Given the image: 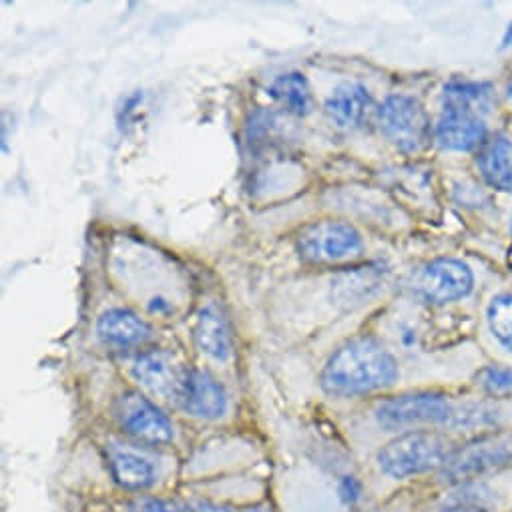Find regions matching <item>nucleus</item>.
<instances>
[{"mask_svg": "<svg viewBox=\"0 0 512 512\" xmlns=\"http://www.w3.org/2000/svg\"><path fill=\"white\" fill-rule=\"evenodd\" d=\"M97 334L107 346L131 348L153 336L151 326L129 310H109L99 318Z\"/></svg>", "mask_w": 512, "mask_h": 512, "instance_id": "4468645a", "label": "nucleus"}, {"mask_svg": "<svg viewBox=\"0 0 512 512\" xmlns=\"http://www.w3.org/2000/svg\"><path fill=\"white\" fill-rule=\"evenodd\" d=\"M456 412L458 406L448 396L436 392H414L384 400L376 408V420L380 426L390 430L424 424L452 426Z\"/></svg>", "mask_w": 512, "mask_h": 512, "instance_id": "39448f33", "label": "nucleus"}, {"mask_svg": "<svg viewBox=\"0 0 512 512\" xmlns=\"http://www.w3.org/2000/svg\"><path fill=\"white\" fill-rule=\"evenodd\" d=\"M512 464V432L488 434L468 442L462 448H454L450 458L440 468V476L446 482H464L482 476L492 470H500Z\"/></svg>", "mask_w": 512, "mask_h": 512, "instance_id": "423d86ee", "label": "nucleus"}, {"mask_svg": "<svg viewBox=\"0 0 512 512\" xmlns=\"http://www.w3.org/2000/svg\"><path fill=\"white\" fill-rule=\"evenodd\" d=\"M109 464L115 480L129 490H143L155 482V466L143 454L129 448H113Z\"/></svg>", "mask_w": 512, "mask_h": 512, "instance_id": "a211bd4d", "label": "nucleus"}, {"mask_svg": "<svg viewBox=\"0 0 512 512\" xmlns=\"http://www.w3.org/2000/svg\"><path fill=\"white\" fill-rule=\"evenodd\" d=\"M494 99V91L488 83L452 79L442 89V109L444 113H466L482 117L488 113Z\"/></svg>", "mask_w": 512, "mask_h": 512, "instance_id": "dca6fc26", "label": "nucleus"}, {"mask_svg": "<svg viewBox=\"0 0 512 512\" xmlns=\"http://www.w3.org/2000/svg\"><path fill=\"white\" fill-rule=\"evenodd\" d=\"M378 125L388 143L402 153H418L430 141V117L410 95H392L378 109Z\"/></svg>", "mask_w": 512, "mask_h": 512, "instance_id": "20e7f679", "label": "nucleus"}, {"mask_svg": "<svg viewBox=\"0 0 512 512\" xmlns=\"http://www.w3.org/2000/svg\"><path fill=\"white\" fill-rule=\"evenodd\" d=\"M478 386L494 398L500 396H510L512 394V368H502V366H488L484 368L478 378Z\"/></svg>", "mask_w": 512, "mask_h": 512, "instance_id": "4be33fe9", "label": "nucleus"}, {"mask_svg": "<svg viewBox=\"0 0 512 512\" xmlns=\"http://www.w3.org/2000/svg\"><path fill=\"white\" fill-rule=\"evenodd\" d=\"M434 139L448 151H472L486 143V125L476 115L444 113L434 127Z\"/></svg>", "mask_w": 512, "mask_h": 512, "instance_id": "f8f14e48", "label": "nucleus"}, {"mask_svg": "<svg viewBox=\"0 0 512 512\" xmlns=\"http://www.w3.org/2000/svg\"><path fill=\"white\" fill-rule=\"evenodd\" d=\"M510 229H512V221H510Z\"/></svg>", "mask_w": 512, "mask_h": 512, "instance_id": "bb28decb", "label": "nucleus"}, {"mask_svg": "<svg viewBox=\"0 0 512 512\" xmlns=\"http://www.w3.org/2000/svg\"><path fill=\"white\" fill-rule=\"evenodd\" d=\"M117 420L127 434L147 444H167L173 440L171 420L147 398L127 392L117 400Z\"/></svg>", "mask_w": 512, "mask_h": 512, "instance_id": "1a4fd4ad", "label": "nucleus"}, {"mask_svg": "<svg viewBox=\"0 0 512 512\" xmlns=\"http://www.w3.org/2000/svg\"><path fill=\"white\" fill-rule=\"evenodd\" d=\"M193 338L197 348L219 362H225L233 354V332L229 320L217 304H207L199 310Z\"/></svg>", "mask_w": 512, "mask_h": 512, "instance_id": "9d476101", "label": "nucleus"}, {"mask_svg": "<svg viewBox=\"0 0 512 512\" xmlns=\"http://www.w3.org/2000/svg\"><path fill=\"white\" fill-rule=\"evenodd\" d=\"M173 402L179 410L201 420L221 418L227 410V396L221 384L201 370H181Z\"/></svg>", "mask_w": 512, "mask_h": 512, "instance_id": "6e6552de", "label": "nucleus"}, {"mask_svg": "<svg viewBox=\"0 0 512 512\" xmlns=\"http://www.w3.org/2000/svg\"><path fill=\"white\" fill-rule=\"evenodd\" d=\"M470 268L454 258H438L426 264L414 278V292L428 304H450L472 292Z\"/></svg>", "mask_w": 512, "mask_h": 512, "instance_id": "0eeeda50", "label": "nucleus"}, {"mask_svg": "<svg viewBox=\"0 0 512 512\" xmlns=\"http://www.w3.org/2000/svg\"><path fill=\"white\" fill-rule=\"evenodd\" d=\"M270 93L292 115L304 117V115L312 113V109H314L312 89L302 73H286V75L278 77L272 83Z\"/></svg>", "mask_w": 512, "mask_h": 512, "instance_id": "6ab92c4d", "label": "nucleus"}, {"mask_svg": "<svg viewBox=\"0 0 512 512\" xmlns=\"http://www.w3.org/2000/svg\"><path fill=\"white\" fill-rule=\"evenodd\" d=\"M486 320L498 344L512 354V296L500 294L492 298L486 310Z\"/></svg>", "mask_w": 512, "mask_h": 512, "instance_id": "aec40b11", "label": "nucleus"}, {"mask_svg": "<svg viewBox=\"0 0 512 512\" xmlns=\"http://www.w3.org/2000/svg\"><path fill=\"white\" fill-rule=\"evenodd\" d=\"M476 165L490 187L512 191V141L508 137L496 135L488 139L480 147Z\"/></svg>", "mask_w": 512, "mask_h": 512, "instance_id": "f3484780", "label": "nucleus"}, {"mask_svg": "<svg viewBox=\"0 0 512 512\" xmlns=\"http://www.w3.org/2000/svg\"><path fill=\"white\" fill-rule=\"evenodd\" d=\"M490 492L484 486H466L452 494L438 512H490Z\"/></svg>", "mask_w": 512, "mask_h": 512, "instance_id": "412c9836", "label": "nucleus"}, {"mask_svg": "<svg viewBox=\"0 0 512 512\" xmlns=\"http://www.w3.org/2000/svg\"><path fill=\"white\" fill-rule=\"evenodd\" d=\"M243 512H272L268 506H249Z\"/></svg>", "mask_w": 512, "mask_h": 512, "instance_id": "a878e982", "label": "nucleus"}, {"mask_svg": "<svg viewBox=\"0 0 512 512\" xmlns=\"http://www.w3.org/2000/svg\"><path fill=\"white\" fill-rule=\"evenodd\" d=\"M326 113L340 129H358L372 113V97L358 83H342L328 97Z\"/></svg>", "mask_w": 512, "mask_h": 512, "instance_id": "9b49d317", "label": "nucleus"}, {"mask_svg": "<svg viewBox=\"0 0 512 512\" xmlns=\"http://www.w3.org/2000/svg\"><path fill=\"white\" fill-rule=\"evenodd\" d=\"M191 512H231V510H227L225 506L211 504V502H195L191 506Z\"/></svg>", "mask_w": 512, "mask_h": 512, "instance_id": "393cba45", "label": "nucleus"}, {"mask_svg": "<svg viewBox=\"0 0 512 512\" xmlns=\"http://www.w3.org/2000/svg\"><path fill=\"white\" fill-rule=\"evenodd\" d=\"M340 492H342V496H344L348 502H354V500L360 496V484H358L352 476H348V478H344V482H342V486H340Z\"/></svg>", "mask_w": 512, "mask_h": 512, "instance_id": "b1692460", "label": "nucleus"}, {"mask_svg": "<svg viewBox=\"0 0 512 512\" xmlns=\"http://www.w3.org/2000/svg\"><path fill=\"white\" fill-rule=\"evenodd\" d=\"M384 282L380 268H350L332 280V300L342 308H356L368 302Z\"/></svg>", "mask_w": 512, "mask_h": 512, "instance_id": "ddd939ff", "label": "nucleus"}, {"mask_svg": "<svg viewBox=\"0 0 512 512\" xmlns=\"http://www.w3.org/2000/svg\"><path fill=\"white\" fill-rule=\"evenodd\" d=\"M135 380L155 396L173 400L181 370L175 368L173 358L165 352H147L133 364Z\"/></svg>", "mask_w": 512, "mask_h": 512, "instance_id": "2eb2a0df", "label": "nucleus"}, {"mask_svg": "<svg viewBox=\"0 0 512 512\" xmlns=\"http://www.w3.org/2000/svg\"><path fill=\"white\" fill-rule=\"evenodd\" d=\"M398 362L372 336H358L340 346L322 370V388L332 396H360L392 386Z\"/></svg>", "mask_w": 512, "mask_h": 512, "instance_id": "f257e3e1", "label": "nucleus"}, {"mask_svg": "<svg viewBox=\"0 0 512 512\" xmlns=\"http://www.w3.org/2000/svg\"><path fill=\"white\" fill-rule=\"evenodd\" d=\"M452 452L454 446L444 434L416 430L388 442L378 454V464L386 474L406 478L442 468Z\"/></svg>", "mask_w": 512, "mask_h": 512, "instance_id": "f03ea898", "label": "nucleus"}, {"mask_svg": "<svg viewBox=\"0 0 512 512\" xmlns=\"http://www.w3.org/2000/svg\"><path fill=\"white\" fill-rule=\"evenodd\" d=\"M133 512H183L177 504L161 498H143L133 506Z\"/></svg>", "mask_w": 512, "mask_h": 512, "instance_id": "5701e85b", "label": "nucleus"}, {"mask_svg": "<svg viewBox=\"0 0 512 512\" xmlns=\"http://www.w3.org/2000/svg\"><path fill=\"white\" fill-rule=\"evenodd\" d=\"M300 258L308 264L350 262L362 253V233L340 219H322L306 225L296 239Z\"/></svg>", "mask_w": 512, "mask_h": 512, "instance_id": "7ed1b4c3", "label": "nucleus"}]
</instances>
